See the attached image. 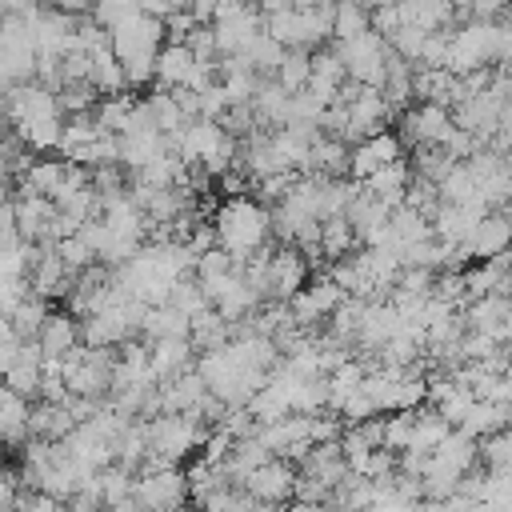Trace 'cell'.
I'll use <instances>...</instances> for the list:
<instances>
[{"label": "cell", "instance_id": "43", "mask_svg": "<svg viewBox=\"0 0 512 512\" xmlns=\"http://www.w3.org/2000/svg\"><path fill=\"white\" fill-rule=\"evenodd\" d=\"M504 8H508V12H512V0H508V4H504Z\"/></svg>", "mask_w": 512, "mask_h": 512}, {"label": "cell", "instance_id": "40", "mask_svg": "<svg viewBox=\"0 0 512 512\" xmlns=\"http://www.w3.org/2000/svg\"><path fill=\"white\" fill-rule=\"evenodd\" d=\"M316 4H320V0H292V8H300V12H304V8H316Z\"/></svg>", "mask_w": 512, "mask_h": 512}, {"label": "cell", "instance_id": "18", "mask_svg": "<svg viewBox=\"0 0 512 512\" xmlns=\"http://www.w3.org/2000/svg\"><path fill=\"white\" fill-rule=\"evenodd\" d=\"M408 184H412V172H408V164H404V156H400V160L384 164L380 172H372V176L360 184V192H368L372 200H380V204L392 212V208H400V204H404Z\"/></svg>", "mask_w": 512, "mask_h": 512}, {"label": "cell", "instance_id": "20", "mask_svg": "<svg viewBox=\"0 0 512 512\" xmlns=\"http://www.w3.org/2000/svg\"><path fill=\"white\" fill-rule=\"evenodd\" d=\"M344 84H348V76H344V64L336 60V52H312V68H308V84L304 88L316 100L336 104V96H340Z\"/></svg>", "mask_w": 512, "mask_h": 512}, {"label": "cell", "instance_id": "10", "mask_svg": "<svg viewBox=\"0 0 512 512\" xmlns=\"http://www.w3.org/2000/svg\"><path fill=\"white\" fill-rule=\"evenodd\" d=\"M308 284V260L296 252V248H288V244H280V248H272L268 252V276H264V296H272V300H280V304H288L300 288Z\"/></svg>", "mask_w": 512, "mask_h": 512}, {"label": "cell", "instance_id": "9", "mask_svg": "<svg viewBox=\"0 0 512 512\" xmlns=\"http://www.w3.org/2000/svg\"><path fill=\"white\" fill-rule=\"evenodd\" d=\"M212 40H216V56H240L260 32H264V20L252 4L244 8H232V12H216L212 16Z\"/></svg>", "mask_w": 512, "mask_h": 512}, {"label": "cell", "instance_id": "12", "mask_svg": "<svg viewBox=\"0 0 512 512\" xmlns=\"http://www.w3.org/2000/svg\"><path fill=\"white\" fill-rule=\"evenodd\" d=\"M400 124H404L400 144L408 140V144H416V148H420V144H444L448 132L456 128V124H452V112L440 108V104H428V100H420L416 108H404Z\"/></svg>", "mask_w": 512, "mask_h": 512}, {"label": "cell", "instance_id": "37", "mask_svg": "<svg viewBox=\"0 0 512 512\" xmlns=\"http://www.w3.org/2000/svg\"><path fill=\"white\" fill-rule=\"evenodd\" d=\"M500 216H504V224H508V228H512V196H508V200H504V204H500Z\"/></svg>", "mask_w": 512, "mask_h": 512}, {"label": "cell", "instance_id": "29", "mask_svg": "<svg viewBox=\"0 0 512 512\" xmlns=\"http://www.w3.org/2000/svg\"><path fill=\"white\" fill-rule=\"evenodd\" d=\"M352 244H356V232H352V224H348L344 216L320 220V256L340 260V256H348V252H352Z\"/></svg>", "mask_w": 512, "mask_h": 512}, {"label": "cell", "instance_id": "36", "mask_svg": "<svg viewBox=\"0 0 512 512\" xmlns=\"http://www.w3.org/2000/svg\"><path fill=\"white\" fill-rule=\"evenodd\" d=\"M248 0H216V12H232V8H244Z\"/></svg>", "mask_w": 512, "mask_h": 512}, {"label": "cell", "instance_id": "7", "mask_svg": "<svg viewBox=\"0 0 512 512\" xmlns=\"http://www.w3.org/2000/svg\"><path fill=\"white\" fill-rule=\"evenodd\" d=\"M492 60H496V20H472V24H464V28L452 32V40H448V64H444L452 76L480 72Z\"/></svg>", "mask_w": 512, "mask_h": 512}, {"label": "cell", "instance_id": "44", "mask_svg": "<svg viewBox=\"0 0 512 512\" xmlns=\"http://www.w3.org/2000/svg\"><path fill=\"white\" fill-rule=\"evenodd\" d=\"M508 276H512V272H508Z\"/></svg>", "mask_w": 512, "mask_h": 512}, {"label": "cell", "instance_id": "34", "mask_svg": "<svg viewBox=\"0 0 512 512\" xmlns=\"http://www.w3.org/2000/svg\"><path fill=\"white\" fill-rule=\"evenodd\" d=\"M284 512H328V508L324 504H312V500H288Z\"/></svg>", "mask_w": 512, "mask_h": 512}, {"label": "cell", "instance_id": "24", "mask_svg": "<svg viewBox=\"0 0 512 512\" xmlns=\"http://www.w3.org/2000/svg\"><path fill=\"white\" fill-rule=\"evenodd\" d=\"M372 28V16L360 0H336L332 4V36L336 40H356Z\"/></svg>", "mask_w": 512, "mask_h": 512}, {"label": "cell", "instance_id": "1", "mask_svg": "<svg viewBox=\"0 0 512 512\" xmlns=\"http://www.w3.org/2000/svg\"><path fill=\"white\" fill-rule=\"evenodd\" d=\"M4 116L16 132V140L32 152H48L60 144L64 132V112L56 104V92L44 84H12L4 96Z\"/></svg>", "mask_w": 512, "mask_h": 512}, {"label": "cell", "instance_id": "27", "mask_svg": "<svg viewBox=\"0 0 512 512\" xmlns=\"http://www.w3.org/2000/svg\"><path fill=\"white\" fill-rule=\"evenodd\" d=\"M52 308H48V300L44 296H24L12 312H8V320H12V328H16V336L20 340H36V332H40V324H44V316H48Z\"/></svg>", "mask_w": 512, "mask_h": 512}, {"label": "cell", "instance_id": "8", "mask_svg": "<svg viewBox=\"0 0 512 512\" xmlns=\"http://www.w3.org/2000/svg\"><path fill=\"white\" fill-rule=\"evenodd\" d=\"M296 464L292 460H280V456H268L264 464H256L248 476H244V492H248V500L252 504H288L292 500V492H296Z\"/></svg>", "mask_w": 512, "mask_h": 512}, {"label": "cell", "instance_id": "32", "mask_svg": "<svg viewBox=\"0 0 512 512\" xmlns=\"http://www.w3.org/2000/svg\"><path fill=\"white\" fill-rule=\"evenodd\" d=\"M504 4H508V0H468V8H472L480 20H492V16H496Z\"/></svg>", "mask_w": 512, "mask_h": 512}, {"label": "cell", "instance_id": "39", "mask_svg": "<svg viewBox=\"0 0 512 512\" xmlns=\"http://www.w3.org/2000/svg\"><path fill=\"white\" fill-rule=\"evenodd\" d=\"M248 512H284V508H280V504H252Z\"/></svg>", "mask_w": 512, "mask_h": 512}, {"label": "cell", "instance_id": "17", "mask_svg": "<svg viewBox=\"0 0 512 512\" xmlns=\"http://www.w3.org/2000/svg\"><path fill=\"white\" fill-rule=\"evenodd\" d=\"M508 248H512V228L504 224L500 212H488V216L480 220V228L456 248V256H460V260H492V256H500V252H508Z\"/></svg>", "mask_w": 512, "mask_h": 512}, {"label": "cell", "instance_id": "30", "mask_svg": "<svg viewBox=\"0 0 512 512\" xmlns=\"http://www.w3.org/2000/svg\"><path fill=\"white\" fill-rule=\"evenodd\" d=\"M480 456H484V472L512 476V424L500 428V432H492V436H484Z\"/></svg>", "mask_w": 512, "mask_h": 512}, {"label": "cell", "instance_id": "2", "mask_svg": "<svg viewBox=\"0 0 512 512\" xmlns=\"http://www.w3.org/2000/svg\"><path fill=\"white\" fill-rule=\"evenodd\" d=\"M164 20L148 16V12H128L120 24L108 28V48L112 56L120 60L124 68V80L128 88H140L148 80H156V52H160V40H164Z\"/></svg>", "mask_w": 512, "mask_h": 512}, {"label": "cell", "instance_id": "35", "mask_svg": "<svg viewBox=\"0 0 512 512\" xmlns=\"http://www.w3.org/2000/svg\"><path fill=\"white\" fill-rule=\"evenodd\" d=\"M284 8H292V0H260V12H264V16H272V12H284Z\"/></svg>", "mask_w": 512, "mask_h": 512}, {"label": "cell", "instance_id": "31", "mask_svg": "<svg viewBox=\"0 0 512 512\" xmlns=\"http://www.w3.org/2000/svg\"><path fill=\"white\" fill-rule=\"evenodd\" d=\"M412 428H416V408L384 416V448H388V452H408V444H412Z\"/></svg>", "mask_w": 512, "mask_h": 512}, {"label": "cell", "instance_id": "42", "mask_svg": "<svg viewBox=\"0 0 512 512\" xmlns=\"http://www.w3.org/2000/svg\"><path fill=\"white\" fill-rule=\"evenodd\" d=\"M508 372H512V348H508Z\"/></svg>", "mask_w": 512, "mask_h": 512}, {"label": "cell", "instance_id": "15", "mask_svg": "<svg viewBox=\"0 0 512 512\" xmlns=\"http://www.w3.org/2000/svg\"><path fill=\"white\" fill-rule=\"evenodd\" d=\"M400 328H404V320H400L392 300H368L364 316H360V328H356V344L368 348V352H380Z\"/></svg>", "mask_w": 512, "mask_h": 512}, {"label": "cell", "instance_id": "11", "mask_svg": "<svg viewBox=\"0 0 512 512\" xmlns=\"http://www.w3.org/2000/svg\"><path fill=\"white\" fill-rule=\"evenodd\" d=\"M12 212H16V236L24 244H56V204L44 200V196H32L24 192L20 200H12Z\"/></svg>", "mask_w": 512, "mask_h": 512}, {"label": "cell", "instance_id": "16", "mask_svg": "<svg viewBox=\"0 0 512 512\" xmlns=\"http://www.w3.org/2000/svg\"><path fill=\"white\" fill-rule=\"evenodd\" d=\"M192 352H196V348H192L188 336L152 340V344H148V376H152V384H168V380H176L180 372H188Z\"/></svg>", "mask_w": 512, "mask_h": 512}, {"label": "cell", "instance_id": "19", "mask_svg": "<svg viewBox=\"0 0 512 512\" xmlns=\"http://www.w3.org/2000/svg\"><path fill=\"white\" fill-rule=\"evenodd\" d=\"M36 344L44 356H68L72 348H80V324L72 312H48L40 332H36Z\"/></svg>", "mask_w": 512, "mask_h": 512}, {"label": "cell", "instance_id": "38", "mask_svg": "<svg viewBox=\"0 0 512 512\" xmlns=\"http://www.w3.org/2000/svg\"><path fill=\"white\" fill-rule=\"evenodd\" d=\"M368 12H376V8H388V4H396V0H360Z\"/></svg>", "mask_w": 512, "mask_h": 512}, {"label": "cell", "instance_id": "41", "mask_svg": "<svg viewBox=\"0 0 512 512\" xmlns=\"http://www.w3.org/2000/svg\"><path fill=\"white\" fill-rule=\"evenodd\" d=\"M176 512H204V508H200V504H196V508H192V504H184V508H176Z\"/></svg>", "mask_w": 512, "mask_h": 512}, {"label": "cell", "instance_id": "5", "mask_svg": "<svg viewBox=\"0 0 512 512\" xmlns=\"http://www.w3.org/2000/svg\"><path fill=\"white\" fill-rule=\"evenodd\" d=\"M388 40L380 32H364L356 40H336V60L344 64V76L352 84H364V88H380L384 84V72H388Z\"/></svg>", "mask_w": 512, "mask_h": 512}, {"label": "cell", "instance_id": "25", "mask_svg": "<svg viewBox=\"0 0 512 512\" xmlns=\"http://www.w3.org/2000/svg\"><path fill=\"white\" fill-rule=\"evenodd\" d=\"M144 108H148V116H152L156 132H160V136H168V140L188 124V116L180 112V104H176V96H172V92H160V88H156V92L144 100Z\"/></svg>", "mask_w": 512, "mask_h": 512}, {"label": "cell", "instance_id": "14", "mask_svg": "<svg viewBox=\"0 0 512 512\" xmlns=\"http://www.w3.org/2000/svg\"><path fill=\"white\" fill-rule=\"evenodd\" d=\"M344 300V292L324 276V280H316V284H304L292 300H288V312H292V324L296 328H312V324H320V320H328L332 312H336V304Z\"/></svg>", "mask_w": 512, "mask_h": 512}, {"label": "cell", "instance_id": "22", "mask_svg": "<svg viewBox=\"0 0 512 512\" xmlns=\"http://www.w3.org/2000/svg\"><path fill=\"white\" fill-rule=\"evenodd\" d=\"M96 480H100V504L108 512H128L132 508V472L128 468L108 464V468H100Z\"/></svg>", "mask_w": 512, "mask_h": 512}, {"label": "cell", "instance_id": "23", "mask_svg": "<svg viewBox=\"0 0 512 512\" xmlns=\"http://www.w3.org/2000/svg\"><path fill=\"white\" fill-rule=\"evenodd\" d=\"M140 332H144L148 340L188 336V316H180L172 304H156V308H144V316H140Z\"/></svg>", "mask_w": 512, "mask_h": 512}, {"label": "cell", "instance_id": "26", "mask_svg": "<svg viewBox=\"0 0 512 512\" xmlns=\"http://www.w3.org/2000/svg\"><path fill=\"white\" fill-rule=\"evenodd\" d=\"M448 432H452V424H448L444 416H436L432 408H428V412H420V408H416V428H412V444H408V452L428 456V452H432Z\"/></svg>", "mask_w": 512, "mask_h": 512}, {"label": "cell", "instance_id": "6", "mask_svg": "<svg viewBox=\"0 0 512 512\" xmlns=\"http://www.w3.org/2000/svg\"><path fill=\"white\" fill-rule=\"evenodd\" d=\"M188 504V476L180 468H144L132 476V508L176 512Z\"/></svg>", "mask_w": 512, "mask_h": 512}, {"label": "cell", "instance_id": "13", "mask_svg": "<svg viewBox=\"0 0 512 512\" xmlns=\"http://www.w3.org/2000/svg\"><path fill=\"white\" fill-rule=\"evenodd\" d=\"M400 136L396 132H372V136H364V140H356V148L348 152V176L356 180V184H364L372 172H380L384 164H392V160H400Z\"/></svg>", "mask_w": 512, "mask_h": 512}, {"label": "cell", "instance_id": "3", "mask_svg": "<svg viewBox=\"0 0 512 512\" xmlns=\"http://www.w3.org/2000/svg\"><path fill=\"white\" fill-rule=\"evenodd\" d=\"M212 228H216V248H224L232 256V264H244L268 244L272 216H268L264 204H256L248 196H228L220 204Z\"/></svg>", "mask_w": 512, "mask_h": 512}, {"label": "cell", "instance_id": "4", "mask_svg": "<svg viewBox=\"0 0 512 512\" xmlns=\"http://www.w3.org/2000/svg\"><path fill=\"white\" fill-rule=\"evenodd\" d=\"M168 144L184 168H204L208 176H224L236 164V140L216 120H188Z\"/></svg>", "mask_w": 512, "mask_h": 512}, {"label": "cell", "instance_id": "28", "mask_svg": "<svg viewBox=\"0 0 512 512\" xmlns=\"http://www.w3.org/2000/svg\"><path fill=\"white\" fill-rule=\"evenodd\" d=\"M308 68H312V52H304V48H284V60H280V68H276V84H280L288 96H296V92L308 84Z\"/></svg>", "mask_w": 512, "mask_h": 512}, {"label": "cell", "instance_id": "33", "mask_svg": "<svg viewBox=\"0 0 512 512\" xmlns=\"http://www.w3.org/2000/svg\"><path fill=\"white\" fill-rule=\"evenodd\" d=\"M32 8H36V0H0V16H24Z\"/></svg>", "mask_w": 512, "mask_h": 512}, {"label": "cell", "instance_id": "21", "mask_svg": "<svg viewBox=\"0 0 512 512\" xmlns=\"http://www.w3.org/2000/svg\"><path fill=\"white\" fill-rule=\"evenodd\" d=\"M28 412L32 404L0 384V444H16L28 436Z\"/></svg>", "mask_w": 512, "mask_h": 512}]
</instances>
